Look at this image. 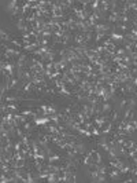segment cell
Instances as JSON below:
<instances>
[{"label": "cell", "mask_w": 137, "mask_h": 183, "mask_svg": "<svg viewBox=\"0 0 137 183\" xmlns=\"http://www.w3.org/2000/svg\"><path fill=\"white\" fill-rule=\"evenodd\" d=\"M22 127H23V129H25V131H30V129H32V123H30V121H26V123L23 124Z\"/></svg>", "instance_id": "cell-14"}, {"label": "cell", "mask_w": 137, "mask_h": 183, "mask_svg": "<svg viewBox=\"0 0 137 183\" xmlns=\"http://www.w3.org/2000/svg\"><path fill=\"white\" fill-rule=\"evenodd\" d=\"M47 161L50 162V164H56V162H62V157L58 156V154L55 153H51L48 157H47Z\"/></svg>", "instance_id": "cell-8"}, {"label": "cell", "mask_w": 137, "mask_h": 183, "mask_svg": "<svg viewBox=\"0 0 137 183\" xmlns=\"http://www.w3.org/2000/svg\"><path fill=\"white\" fill-rule=\"evenodd\" d=\"M88 154H89V157H91L92 165H93V164H95V165H100V164H102V154H100L97 150H91Z\"/></svg>", "instance_id": "cell-4"}, {"label": "cell", "mask_w": 137, "mask_h": 183, "mask_svg": "<svg viewBox=\"0 0 137 183\" xmlns=\"http://www.w3.org/2000/svg\"><path fill=\"white\" fill-rule=\"evenodd\" d=\"M110 112H111V103L110 102L102 103V113H103V114H108Z\"/></svg>", "instance_id": "cell-10"}, {"label": "cell", "mask_w": 137, "mask_h": 183, "mask_svg": "<svg viewBox=\"0 0 137 183\" xmlns=\"http://www.w3.org/2000/svg\"><path fill=\"white\" fill-rule=\"evenodd\" d=\"M47 182H50V183H58V182H60V180H59L58 172H50L48 178H47Z\"/></svg>", "instance_id": "cell-9"}, {"label": "cell", "mask_w": 137, "mask_h": 183, "mask_svg": "<svg viewBox=\"0 0 137 183\" xmlns=\"http://www.w3.org/2000/svg\"><path fill=\"white\" fill-rule=\"evenodd\" d=\"M0 34H1V40H3V41H11V40H13V39H10V34L7 33L4 29L0 30Z\"/></svg>", "instance_id": "cell-13"}, {"label": "cell", "mask_w": 137, "mask_h": 183, "mask_svg": "<svg viewBox=\"0 0 137 183\" xmlns=\"http://www.w3.org/2000/svg\"><path fill=\"white\" fill-rule=\"evenodd\" d=\"M125 105H126V99H122V101H121V103H119V109H124Z\"/></svg>", "instance_id": "cell-17"}, {"label": "cell", "mask_w": 137, "mask_h": 183, "mask_svg": "<svg viewBox=\"0 0 137 183\" xmlns=\"http://www.w3.org/2000/svg\"><path fill=\"white\" fill-rule=\"evenodd\" d=\"M119 175H121L119 169H118V168H112V167H111V171H110V178L115 179V178H118Z\"/></svg>", "instance_id": "cell-11"}, {"label": "cell", "mask_w": 137, "mask_h": 183, "mask_svg": "<svg viewBox=\"0 0 137 183\" xmlns=\"http://www.w3.org/2000/svg\"><path fill=\"white\" fill-rule=\"evenodd\" d=\"M63 17H65V13H63V9L60 7L59 1H54V7H52V13H51V18L54 19H59L62 21Z\"/></svg>", "instance_id": "cell-1"}, {"label": "cell", "mask_w": 137, "mask_h": 183, "mask_svg": "<svg viewBox=\"0 0 137 183\" xmlns=\"http://www.w3.org/2000/svg\"><path fill=\"white\" fill-rule=\"evenodd\" d=\"M6 10H7V13H10L11 15H18L19 13H22V9H19V4H18L17 0L9 1L7 6H6Z\"/></svg>", "instance_id": "cell-2"}, {"label": "cell", "mask_w": 137, "mask_h": 183, "mask_svg": "<svg viewBox=\"0 0 137 183\" xmlns=\"http://www.w3.org/2000/svg\"><path fill=\"white\" fill-rule=\"evenodd\" d=\"M50 123H51V119L48 116H38V117L34 119V124L38 125V127H44V125H47Z\"/></svg>", "instance_id": "cell-6"}, {"label": "cell", "mask_w": 137, "mask_h": 183, "mask_svg": "<svg viewBox=\"0 0 137 183\" xmlns=\"http://www.w3.org/2000/svg\"><path fill=\"white\" fill-rule=\"evenodd\" d=\"M112 131V121L111 120H108L107 123L103 125V128L100 129V132H102V135H110Z\"/></svg>", "instance_id": "cell-7"}, {"label": "cell", "mask_w": 137, "mask_h": 183, "mask_svg": "<svg viewBox=\"0 0 137 183\" xmlns=\"http://www.w3.org/2000/svg\"><path fill=\"white\" fill-rule=\"evenodd\" d=\"M110 28H111V26L108 25V24H97V25L95 26V33L96 34H104V36H107L108 34V30H110Z\"/></svg>", "instance_id": "cell-3"}, {"label": "cell", "mask_w": 137, "mask_h": 183, "mask_svg": "<svg viewBox=\"0 0 137 183\" xmlns=\"http://www.w3.org/2000/svg\"><path fill=\"white\" fill-rule=\"evenodd\" d=\"M104 37H106L104 34H96V37H95V43H100V41H102V40H103Z\"/></svg>", "instance_id": "cell-15"}, {"label": "cell", "mask_w": 137, "mask_h": 183, "mask_svg": "<svg viewBox=\"0 0 137 183\" xmlns=\"http://www.w3.org/2000/svg\"><path fill=\"white\" fill-rule=\"evenodd\" d=\"M59 94L63 95V97H71L73 92H70V91L66 88V85H65V87H62V88H59Z\"/></svg>", "instance_id": "cell-12"}, {"label": "cell", "mask_w": 137, "mask_h": 183, "mask_svg": "<svg viewBox=\"0 0 137 183\" xmlns=\"http://www.w3.org/2000/svg\"><path fill=\"white\" fill-rule=\"evenodd\" d=\"M118 114H119V113H118V110H114V112H112V116H111V121H115V120L118 119Z\"/></svg>", "instance_id": "cell-16"}, {"label": "cell", "mask_w": 137, "mask_h": 183, "mask_svg": "<svg viewBox=\"0 0 137 183\" xmlns=\"http://www.w3.org/2000/svg\"><path fill=\"white\" fill-rule=\"evenodd\" d=\"M108 37L111 39L114 43H124L125 40V34L121 33V32H111V33H108Z\"/></svg>", "instance_id": "cell-5"}]
</instances>
